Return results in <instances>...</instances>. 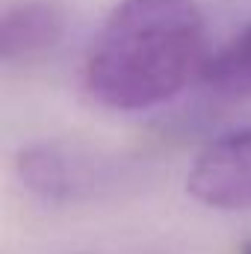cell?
Instances as JSON below:
<instances>
[{"instance_id": "1", "label": "cell", "mask_w": 251, "mask_h": 254, "mask_svg": "<svg viewBox=\"0 0 251 254\" xmlns=\"http://www.w3.org/2000/svg\"><path fill=\"white\" fill-rule=\"evenodd\" d=\"M207 27L195 0H119L89 42L83 86L116 113L178 98L204 68Z\"/></svg>"}, {"instance_id": "2", "label": "cell", "mask_w": 251, "mask_h": 254, "mask_svg": "<svg viewBox=\"0 0 251 254\" xmlns=\"http://www.w3.org/2000/svg\"><path fill=\"white\" fill-rule=\"evenodd\" d=\"M187 195L210 210H251V130L204 145L187 172Z\"/></svg>"}, {"instance_id": "3", "label": "cell", "mask_w": 251, "mask_h": 254, "mask_svg": "<svg viewBox=\"0 0 251 254\" xmlns=\"http://www.w3.org/2000/svg\"><path fill=\"white\" fill-rule=\"evenodd\" d=\"M65 33V12L54 0H18L6 6L0 21L3 63H27L45 57Z\"/></svg>"}, {"instance_id": "4", "label": "cell", "mask_w": 251, "mask_h": 254, "mask_svg": "<svg viewBox=\"0 0 251 254\" xmlns=\"http://www.w3.org/2000/svg\"><path fill=\"white\" fill-rule=\"evenodd\" d=\"M15 172L21 184L45 201H68L77 195L80 175L54 145H27L15 154Z\"/></svg>"}, {"instance_id": "5", "label": "cell", "mask_w": 251, "mask_h": 254, "mask_svg": "<svg viewBox=\"0 0 251 254\" xmlns=\"http://www.w3.org/2000/svg\"><path fill=\"white\" fill-rule=\"evenodd\" d=\"M201 80L219 95L251 98V24L204 60Z\"/></svg>"}, {"instance_id": "6", "label": "cell", "mask_w": 251, "mask_h": 254, "mask_svg": "<svg viewBox=\"0 0 251 254\" xmlns=\"http://www.w3.org/2000/svg\"><path fill=\"white\" fill-rule=\"evenodd\" d=\"M240 254H251V240H249V243H243V246H240Z\"/></svg>"}]
</instances>
